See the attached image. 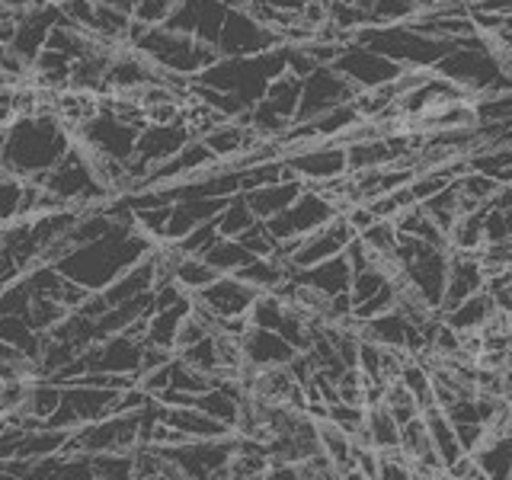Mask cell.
Here are the masks:
<instances>
[{
	"mask_svg": "<svg viewBox=\"0 0 512 480\" xmlns=\"http://www.w3.org/2000/svg\"><path fill=\"white\" fill-rule=\"evenodd\" d=\"M74 144L71 128L58 119V112L39 106L23 116H13L7 125L0 167L29 183H42V176L68 154Z\"/></svg>",
	"mask_w": 512,
	"mask_h": 480,
	"instance_id": "1",
	"label": "cell"
},
{
	"mask_svg": "<svg viewBox=\"0 0 512 480\" xmlns=\"http://www.w3.org/2000/svg\"><path fill=\"white\" fill-rule=\"evenodd\" d=\"M154 244L157 240L151 234H144L135 224V218H125L103 237L64 253L52 266H58L77 285H84L87 292H100L116 276H122L128 266H135L141 256H148Z\"/></svg>",
	"mask_w": 512,
	"mask_h": 480,
	"instance_id": "2",
	"label": "cell"
},
{
	"mask_svg": "<svg viewBox=\"0 0 512 480\" xmlns=\"http://www.w3.org/2000/svg\"><path fill=\"white\" fill-rule=\"evenodd\" d=\"M282 71H285V42L269 48V52H260V55L218 58L215 64H208V68L199 71L192 80L212 87V90L228 93L231 100L240 106V112H247L256 100H263V93L272 84V77H279Z\"/></svg>",
	"mask_w": 512,
	"mask_h": 480,
	"instance_id": "3",
	"label": "cell"
},
{
	"mask_svg": "<svg viewBox=\"0 0 512 480\" xmlns=\"http://www.w3.org/2000/svg\"><path fill=\"white\" fill-rule=\"evenodd\" d=\"M128 45L138 48L154 68L167 74H180V77H196L208 64H215L221 58L215 52V45L189 36V32H176L167 26H144L141 20H132Z\"/></svg>",
	"mask_w": 512,
	"mask_h": 480,
	"instance_id": "4",
	"label": "cell"
},
{
	"mask_svg": "<svg viewBox=\"0 0 512 480\" xmlns=\"http://www.w3.org/2000/svg\"><path fill=\"white\" fill-rule=\"evenodd\" d=\"M436 74L448 77L452 84H458L464 93L477 100V96L487 93H500V90H512V77L503 71L500 58L493 52L490 36H468L458 39L448 52L436 61Z\"/></svg>",
	"mask_w": 512,
	"mask_h": 480,
	"instance_id": "5",
	"label": "cell"
},
{
	"mask_svg": "<svg viewBox=\"0 0 512 480\" xmlns=\"http://www.w3.org/2000/svg\"><path fill=\"white\" fill-rule=\"evenodd\" d=\"M352 42L375 48L378 55L397 61L400 68H436V61L452 48L455 42L432 39L416 32L407 20L404 23H388V26H362L352 32Z\"/></svg>",
	"mask_w": 512,
	"mask_h": 480,
	"instance_id": "6",
	"label": "cell"
},
{
	"mask_svg": "<svg viewBox=\"0 0 512 480\" xmlns=\"http://www.w3.org/2000/svg\"><path fill=\"white\" fill-rule=\"evenodd\" d=\"M141 445V410L138 413H109L100 420L77 426L68 442H64V452H135Z\"/></svg>",
	"mask_w": 512,
	"mask_h": 480,
	"instance_id": "7",
	"label": "cell"
},
{
	"mask_svg": "<svg viewBox=\"0 0 512 480\" xmlns=\"http://www.w3.org/2000/svg\"><path fill=\"white\" fill-rule=\"evenodd\" d=\"M138 132H141L138 125L119 119L100 96V109H96L90 119L80 122L71 135H74V141L80 144V148H87L93 154H103L109 160H122V164H125V160H132V154H135Z\"/></svg>",
	"mask_w": 512,
	"mask_h": 480,
	"instance_id": "8",
	"label": "cell"
},
{
	"mask_svg": "<svg viewBox=\"0 0 512 480\" xmlns=\"http://www.w3.org/2000/svg\"><path fill=\"white\" fill-rule=\"evenodd\" d=\"M276 45H282L279 29L253 20L247 10L228 7V16H224L221 32L215 39V52L221 58H247V55L269 52V48H276Z\"/></svg>",
	"mask_w": 512,
	"mask_h": 480,
	"instance_id": "9",
	"label": "cell"
},
{
	"mask_svg": "<svg viewBox=\"0 0 512 480\" xmlns=\"http://www.w3.org/2000/svg\"><path fill=\"white\" fill-rule=\"evenodd\" d=\"M336 212H340V208H336V202H330L324 192L301 186L295 202L282 208L279 215H272L266 221V228L272 237H276V244H282V240H301L304 234H311L324 221H330Z\"/></svg>",
	"mask_w": 512,
	"mask_h": 480,
	"instance_id": "10",
	"label": "cell"
},
{
	"mask_svg": "<svg viewBox=\"0 0 512 480\" xmlns=\"http://www.w3.org/2000/svg\"><path fill=\"white\" fill-rule=\"evenodd\" d=\"M356 93H359V87L336 71L333 64H317L308 77H301V100H298L295 122H308V119H317L320 112H327L333 106L352 103L356 100Z\"/></svg>",
	"mask_w": 512,
	"mask_h": 480,
	"instance_id": "11",
	"label": "cell"
},
{
	"mask_svg": "<svg viewBox=\"0 0 512 480\" xmlns=\"http://www.w3.org/2000/svg\"><path fill=\"white\" fill-rule=\"evenodd\" d=\"M116 394H119V391L90 388V384H77V381L61 384V400H58L55 413L45 420V426L64 429V432H74L77 426L100 420V416H109Z\"/></svg>",
	"mask_w": 512,
	"mask_h": 480,
	"instance_id": "12",
	"label": "cell"
},
{
	"mask_svg": "<svg viewBox=\"0 0 512 480\" xmlns=\"http://www.w3.org/2000/svg\"><path fill=\"white\" fill-rule=\"evenodd\" d=\"M237 436H224V439H186L180 445H167L164 452L176 464L180 477H224V468L234 455Z\"/></svg>",
	"mask_w": 512,
	"mask_h": 480,
	"instance_id": "13",
	"label": "cell"
},
{
	"mask_svg": "<svg viewBox=\"0 0 512 480\" xmlns=\"http://www.w3.org/2000/svg\"><path fill=\"white\" fill-rule=\"evenodd\" d=\"M282 160L288 164V170H292L295 180H301V183H327V180H336V176L349 173L346 148L336 141L304 144L298 151H288Z\"/></svg>",
	"mask_w": 512,
	"mask_h": 480,
	"instance_id": "14",
	"label": "cell"
},
{
	"mask_svg": "<svg viewBox=\"0 0 512 480\" xmlns=\"http://www.w3.org/2000/svg\"><path fill=\"white\" fill-rule=\"evenodd\" d=\"M333 68L340 71L343 77H349L359 90L381 87V84H388V80H394L400 71H404L397 61L384 58V55L375 52V48L359 45V42H346L340 48V55L333 58Z\"/></svg>",
	"mask_w": 512,
	"mask_h": 480,
	"instance_id": "15",
	"label": "cell"
},
{
	"mask_svg": "<svg viewBox=\"0 0 512 480\" xmlns=\"http://www.w3.org/2000/svg\"><path fill=\"white\" fill-rule=\"evenodd\" d=\"M352 237H356V231L349 228L343 212H336L330 221H324L320 228H314L311 234H304L298 240L292 256H288V266L298 272V269H308L314 263H324V260H330V256H340L349 247Z\"/></svg>",
	"mask_w": 512,
	"mask_h": 480,
	"instance_id": "16",
	"label": "cell"
},
{
	"mask_svg": "<svg viewBox=\"0 0 512 480\" xmlns=\"http://www.w3.org/2000/svg\"><path fill=\"white\" fill-rule=\"evenodd\" d=\"M256 295H260V292H256L253 285H247L244 279L218 276L212 285L199 288V292L192 295V301L202 304L208 314H215L218 324H228V320L247 317V311H250V304L256 301Z\"/></svg>",
	"mask_w": 512,
	"mask_h": 480,
	"instance_id": "17",
	"label": "cell"
},
{
	"mask_svg": "<svg viewBox=\"0 0 512 480\" xmlns=\"http://www.w3.org/2000/svg\"><path fill=\"white\" fill-rule=\"evenodd\" d=\"M359 336L362 340H372L378 346H391V349H407L410 356H420L423 349H429L423 330L410 324L404 311H384V314H375L368 320H359Z\"/></svg>",
	"mask_w": 512,
	"mask_h": 480,
	"instance_id": "18",
	"label": "cell"
},
{
	"mask_svg": "<svg viewBox=\"0 0 512 480\" xmlns=\"http://www.w3.org/2000/svg\"><path fill=\"white\" fill-rule=\"evenodd\" d=\"M224 16H228V4H224V0H183V4L167 16L164 26L176 32H189V36L215 45Z\"/></svg>",
	"mask_w": 512,
	"mask_h": 480,
	"instance_id": "19",
	"label": "cell"
},
{
	"mask_svg": "<svg viewBox=\"0 0 512 480\" xmlns=\"http://www.w3.org/2000/svg\"><path fill=\"white\" fill-rule=\"evenodd\" d=\"M240 349H244V365L256 368V372H260V368L288 365L298 352L282 333L266 330V327H253V324H247L244 333H240Z\"/></svg>",
	"mask_w": 512,
	"mask_h": 480,
	"instance_id": "20",
	"label": "cell"
},
{
	"mask_svg": "<svg viewBox=\"0 0 512 480\" xmlns=\"http://www.w3.org/2000/svg\"><path fill=\"white\" fill-rule=\"evenodd\" d=\"M484 263H480L477 253H464V250H448V276H445V295H442V308L448 311L455 308L458 301L471 298L474 292L484 288Z\"/></svg>",
	"mask_w": 512,
	"mask_h": 480,
	"instance_id": "21",
	"label": "cell"
},
{
	"mask_svg": "<svg viewBox=\"0 0 512 480\" xmlns=\"http://www.w3.org/2000/svg\"><path fill=\"white\" fill-rule=\"evenodd\" d=\"M295 279L301 285L314 288V292H320L324 298H336V295L349 292V285H352V266L346 260V253H340V256H330V260H324V263H314L308 269H298Z\"/></svg>",
	"mask_w": 512,
	"mask_h": 480,
	"instance_id": "22",
	"label": "cell"
},
{
	"mask_svg": "<svg viewBox=\"0 0 512 480\" xmlns=\"http://www.w3.org/2000/svg\"><path fill=\"white\" fill-rule=\"evenodd\" d=\"M202 141L208 144V151H212L218 160H234V157H244L253 144L260 141V135H256L247 122L224 119V122L208 128V132L202 135Z\"/></svg>",
	"mask_w": 512,
	"mask_h": 480,
	"instance_id": "23",
	"label": "cell"
},
{
	"mask_svg": "<svg viewBox=\"0 0 512 480\" xmlns=\"http://www.w3.org/2000/svg\"><path fill=\"white\" fill-rule=\"evenodd\" d=\"M160 420L167 426H173L176 432H183L186 439H224V436H234V432L224 426L215 416H208L199 407H164L160 404Z\"/></svg>",
	"mask_w": 512,
	"mask_h": 480,
	"instance_id": "24",
	"label": "cell"
},
{
	"mask_svg": "<svg viewBox=\"0 0 512 480\" xmlns=\"http://www.w3.org/2000/svg\"><path fill=\"white\" fill-rule=\"evenodd\" d=\"M474 461L484 477L506 480L512 477V432H493L487 429L484 442L474 448Z\"/></svg>",
	"mask_w": 512,
	"mask_h": 480,
	"instance_id": "25",
	"label": "cell"
},
{
	"mask_svg": "<svg viewBox=\"0 0 512 480\" xmlns=\"http://www.w3.org/2000/svg\"><path fill=\"white\" fill-rule=\"evenodd\" d=\"M298 192H301V180H279V183H266V186L247 189L244 199L250 205L253 218L269 221L272 215H279L282 208L292 205Z\"/></svg>",
	"mask_w": 512,
	"mask_h": 480,
	"instance_id": "26",
	"label": "cell"
},
{
	"mask_svg": "<svg viewBox=\"0 0 512 480\" xmlns=\"http://www.w3.org/2000/svg\"><path fill=\"white\" fill-rule=\"evenodd\" d=\"M189 304H192V295L183 298V301H176V304H167V308L151 311L148 324H144V343L154 346V349L173 352L176 330H180V320L189 314Z\"/></svg>",
	"mask_w": 512,
	"mask_h": 480,
	"instance_id": "27",
	"label": "cell"
},
{
	"mask_svg": "<svg viewBox=\"0 0 512 480\" xmlns=\"http://www.w3.org/2000/svg\"><path fill=\"white\" fill-rule=\"evenodd\" d=\"M352 442L372 445V448H378V452H384V448H397L400 445V423L394 420L391 410L384 404L365 407V423L356 436H352Z\"/></svg>",
	"mask_w": 512,
	"mask_h": 480,
	"instance_id": "28",
	"label": "cell"
},
{
	"mask_svg": "<svg viewBox=\"0 0 512 480\" xmlns=\"http://www.w3.org/2000/svg\"><path fill=\"white\" fill-rule=\"evenodd\" d=\"M493 311H496L493 308V298L484 292V288H480V292H474L471 298L458 301L455 308L439 311V317L445 320L448 327H455L458 333H480Z\"/></svg>",
	"mask_w": 512,
	"mask_h": 480,
	"instance_id": "29",
	"label": "cell"
},
{
	"mask_svg": "<svg viewBox=\"0 0 512 480\" xmlns=\"http://www.w3.org/2000/svg\"><path fill=\"white\" fill-rule=\"evenodd\" d=\"M420 416H423V423L429 429V442H432V448H436V455H439L442 464H452L458 455H464V448L458 442V432H455L452 420H448L439 404L423 407Z\"/></svg>",
	"mask_w": 512,
	"mask_h": 480,
	"instance_id": "30",
	"label": "cell"
},
{
	"mask_svg": "<svg viewBox=\"0 0 512 480\" xmlns=\"http://www.w3.org/2000/svg\"><path fill=\"white\" fill-rule=\"evenodd\" d=\"M298 100H301V77L292 71H282L279 77H272V84L263 93V106L279 116L282 122L292 125L295 122V112H298Z\"/></svg>",
	"mask_w": 512,
	"mask_h": 480,
	"instance_id": "31",
	"label": "cell"
},
{
	"mask_svg": "<svg viewBox=\"0 0 512 480\" xmlns=\"http://www.w3.org/2000/svg\"><path fill=\"white\" fill-rule=\"evenodd\" d=\"M317 442H320V452L333 461L336 477H356V471H352V436L349 432H343L340 426L330 423L324 416V420H317Z\"/></svg>",
	"mask_w": 512,
	"mask_h": 480,
	"instance_id": "32",
	"label": "cell"
},
{
	"mask_svg": "<svg viewBox=\"0 0 512 480\" xmlns=\"http://www.w3.org/2000/svg\"><path fill=\"white\" fill-rule=\"evenodd\" d=\"M487 205L474 208V212H464L455 224L452 231H448V250H464V253H477L484 247V218H487Z\"/></svg>",
	"mask_w": 512,
	"mask_h": 480,
	"instance_id": "33",
	"label": "cell"
},
{
	"mask_svg": "<svg viewBox=\"0 0 512 480\" xmlns=\"http://www.w3.org/2000/svg\"><path fill=\"white\" fill-rule=\"evenodd\" d=\"M218 279L215 266L205 260V256H196V253H180V260L173 266V282L183 288V292L196 295L199 288L212 285Z\"/></svg>",
	"mask_w": 512,
	"mask_h": 480,
	"instance_id": "34",
	"label": "cell"
},
{
	"mask_svg": "<svg viewBox=\"0 0 512 480\" xmlns=\"http://www.w3.org/2000/svg\"><path fill=\"white\" fill-rule=\"evenodd\" d=\"M455 186H458V196H461V212H474V208L487 205L496 192H500L503 183H496L493 176L480 173V170H464L455 180Z\"/></svg>",
	"mask_w": 512,
	"mask_h": 480,
	"instance_id": "35",
	"label": "cell"
},
{
	"mask_svg": "<svg viewBox=\"0 0 512 480\" xmlns=\"http://www.w3.org/2000/svg\"><path fill=\"white\" fill-rule=\"evenodd\" d=\"M202 256L215 266L218 276H234V272H240V269H244L253 260V253L244 244H237L234 237H218L215 244L208 247Z\"/></svg>",
	"mask_w": 512,
	"mask_h": 480,
	"instance_id": "36",
	"label": "cell"
},
{
	"mask_svg": "<svg viewBox=\"0 0 512 480\" xmlns=\"http://www.w3.org/2000/svg\"><path fill=\"white\" fill-rule=\"evenodd\" d=\"M362 16L365 26H388V23H404L416 13L413 0H352Z\"/></svg>",
	"mask_w": 512,
	"mask_h": 480,
	"instance_id": "37",
	"label": "cell"
},
{
	"mask_svg": "<svg viewBox=\"0 0 512 480\" xmlns=\"http://www.w3.org/2000/svg\"><path fill=\"white\" fill-rule=\"evenodd\" d=\"M423 208H426V215L439 224V228L448 234L452 231V224L464 215L461 212V196H458V186H455V180L448 183L445 189H439L436 196H429L426 202H420Z\"/></svg>",
	"mask_w": 512,
	"mask_h": 480,
	"instance_id": "38",
	"label": "cell"
},
{
	"mask_svg": "<svg viewBox=\"0 0 512 480\" xmlns=\"http://www.w3.org/2000/svg\"><path fill=\"white\" fill-rule=\"evenodd\" d=\"M400 381H404V388L416 397V404H420V410L423 407H429V404H436V384H432V372L429 368L416 359V356H410L407 362H404V368H400V375H397Z\"/></svg>",
	"mask_w": 512,
	"mask_h": 480,
	"instance_id": "39",
	"label": "cell"
},
{
	"mask_svg": "<svg viewBox=\"0 0 512 480\" xmlns=\"http://www.w3.org/2000/svg\"><path fill=\"white\" fill-rule=\"evenodd\" d=\"M253 221H260V218H253L244 192H237V196H231L228 202H224V208L215 215V228L221 237H237L240 231H247Z\"/></svg>",
	"mask_w": 512,
	"mask_h": 480,
	"instance_id": "40",
	"label": "cell"
},
{
	"mask_svg": "<svg viewBox=\"0 0 512 480\" xmlns=\"http://www.w3.org/2000/svg\"><path fill=\"white\" fill-rule=\"evenodd\" d=\"M68 311L71 308H64L61 301H55V298H39V295H32V301H29V308H26V314H23V320L26 324L36 330V333H48L52 327H58L64 317H68Z\"/></svg>",
	"mask_w": 512,
	"mask_h": 480,
	"instance_id": "41",
	"label": "cell"
},
{
	"mask_svg": "<svg viewBox=\"0 0 512 480\" xmlns=\"http://www.w3.org/2000/svg\"><path fill=\"white\" fill-rule=\"evenodd\" d=\"M362 244L372 250L375 256H394L397 250V240H400V231H397V224L388 221V218H375L372 224H368L365 231L356 234Z\"/></svg>",
	"mask_w": 512,
	"mask_h": 480,
	"instance_id": "42",
	"label": "cell"
},
{
	"mask_svg": "<svg viewBox=\"0 0 512 480\" xmlns=\"http://www.w3.org/2000/svg\"><path fill=\"white\" fill-rule=\"evenodd\" d=\"M381 404L391 410V416L400 426L410 423L413 416H420V404H416V397L404 388V381H400V378L384 384V400H381Z\"/></svg>",
	"mask_w": 512,
	"mask_h": 480,
	"instance_id": "43",
	"label": "cell"
},
{
	"mask_svg": "<svg viewBox=\"0 0 512 480\" xmlns=\"http://www.w3.org/2000/svg\"><path fill=\"white\" fill-rule=\"evenodd\" d=\"M23 196H26V180L7 170L0 173V224L23 218Z\"/></svg>",
	"mask_w": 512,
	"mask_h": 480,
	"instance_id": "44",
	"label": "cell"
},
{
	"mask_svg": "<svg viewBox=\"0 0 512 480\" xmlns=\"http://www.w3.org/2000/svg\"><path fill=\"white\" fill-rule=\"evenodd\" d=\"M388 282H391V276H388V272H384L378 263L356 269V272H352V285H349L352 304H359V301H365V298H372V295L378 292V288H384Z\"/></svg>",
	"mask_w": 512,
	"mask_h": 480,
	"instance_id": "45",
	"label": "cell"
},
{
	"mask_svg": "<svg viewBox=\"0 0 512 480\" xmlns=\"http://www.w3.org/2000/svg\"><path fill=\"white\" fill-rule=\"evenodd\" d=\"M410 205H416V199H413V192H410V186H397V189H391V192H381V196H375L372 202H368V208H372V215L375 218H388V221H394L404 208H410Z\"/></svg>",
	"mask_w": 512,
	"mask_h": 480,
	"instance_id": "46",
	"label": "cell"
},
{
	"mask_svg": "<svg viewBox=\"0 0 512 480\" xmlns=\"http://www.w3.org/2000/svg\"><path fill=\"white\" fill-rule=\"evenodd\" d=\"M132 452H96L90 455L93 477H132Z\"/></svg>",
	"mask_w": 512,
	"mask_h": 480,
	"instance_id": "47",
	"label": "cell"
},
{
	"mask_svg": "<svg viewBox=\"0 0 512 480\" xmlns=\"http://www.w3.org/2000/svg\"><path fill=\"white\" fill-rule=\"evenodd\" d=\"M474 109H477V122H506L512 119V90L477 96Z\"/></svg>",
	"mask_w": 512,
	"mask_h": 480,
	"instance_id": "48",
	"label": "cell"
},
{
	"mask_svg": "<svg viewBox=\"0 0 512 480\" xmlns=\"http://www.w3.org/2000/svg\"><path fill=\"white\" fill-rule=\"evenodd\" d=\"M391 308H397V282L394 279L384 285V288H378L372 298L352 304V317H356V320H368V317L384 314V311H391Z\"/></svg>",
	"mask_w": 512,
	"mask_h": 480,
	"instance_id": "49",
	"label": "cell"
},
{
	"mask_svg": "<svg viewBox=\"0 0 512 480\" xmlns=\"http://www.w3.org/2000/svg\"><path fill=\"white\" fill-rule=\"evenodd\" d=\"M327 420L336 423L343 432H349V436H356V432L362 429V423H365V407L362 404H346V400H333V404H327Z\"/></svg>",
	"mask_w": 512,
	"mask_h": 480,
	"instance_id": "50",
	"label": "cell"
},
{
	"mask_svg": "<svg viewBox=\"0 0 512 480\" xmlns=\"http://www.w3.org/2000/svg\"><path fill=\"white\" fill-rule=\"evenodd\" d=\"M378 477L381 480H410L413 477V464L404 452H400V445L378 452Z\"/></svg>",
	"mask_w": 512,
	"mask_h": 480,
	"instance_id": "51",
	"label": "cell"
},
{
	"mask_svg": "<svg viewBox=\"0 0 512 480\" xmlns=\"http://www.w3.org/2000/svg\"><path fill=\"white\" fill-rule=\"evenodd\" d=\"M234 240H237V244H244L253 256H272V253H276V237L269 234L266 221H253L250 228L240 231Z\"/></svg>",
	"mask_w": 512,
	"mask_h": 480,
	"instance_id": "52",
	"label": "cell"
},
{
	"mask_svg": "<svg viewBox=\"0 0 512 480\" xmlns=\"http://www.w3.org/2000/svg\"><path fill=\"white\" fill-rule=\"evenodd\" d=\"M212 333V327L205 324V320L192 311V304H189V314L180 320V330H176V340H173V352H183V349H189L192 343H199L202 336H208Z\"/></svg>",
	"mask_w": 512,
	"mask_h": 480,
	"instance_id": "53",
	"label": "cell"
},
{
	"mask_svg": "<svg viewBox=\"0 0 512 480\" xmlns=\"http://www.w3.org/2000/svg\"><path fill=\"white\" fill-rule=\"evenodd\" d=\"M180 4H183V0H138L135 20H141L144 26H164L167 16Z\"/></svg>",
	"mask_w": 512,
	"mask_h": 480,
	"instance_id": "54",
	"label": "cell"
},
{
	"mask_svg": "<svg viewBox=\"0 0 512 480\" xmlns=\"http://www.w3.org/2000/svg\"><path fill=\"white\" fill-rule=\"evenodd\" d=\"M445 477H455V480H484V474H480L477 461L471 452L458 455L452 464H445Z\"/></svg>",
	"mask_w": 512,
	"mask_h": 480,
	"instance_id": "55",
	"label": "cell"
},
{
	"mask_svg": "<svg viewBox=\"0 0 512 480\" xmlns=\"http://www.w3.org/2000/svg\"><path fill=\"white\" fill-rule=\"evenodd\" d=\"M260 4L269 10H279V13H298L308 0H260Z\"/></svg>",
	"mask_w": 512,
	"mask_h": 480,
	"instance_id": "56",
	"label": "cell"
},
{
	"mask_svg": "<svg viewBox=\"0 0 512 480\" xmlns=\"http://www.w3.org/2000/svg\"><path fill=\"white\" fill-rule=\"evenodd\" d=\"M445 4H455V0H413V7H416V13L436 10V7H445Z\"/></svg>",
	"mask_w": 512,
	"mask_h": 480,
	"instance_id": "57",
	"label": "cell"
},
{
	"mask_svg": "<svg viewBox=\"0 0 512 480\" xmlns=\"http://www.w3.org/2000/svg\"><path fill=\"white\" fill-rule=\"evenodd\" d=\"M32 4H39V0H0V10H13V13H20Z\"/></svg>",
	"mask_w": 512,
	"mask_h": 480,
	"instance_id": "58",
	"label": "cell"
}]
</instances>
